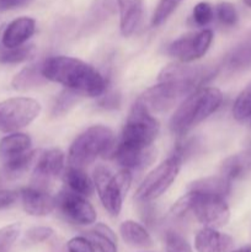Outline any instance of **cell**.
Instances as JSON below:
<instances>
[{
  "label": "cell",
  "mask_w": 251,
  "mask_h": 252,
  "mask_svg": "<svg viewBox=\"0 0 251 252\" xmlns=\"http://www.w3.org/2000/svg\"><path fill=\"white\" fill-rule=\"evenodd\" d=\"M217 71V66L172 64L162 69L159 84L148 89L140 100L150 111H166L211 80Z\"/></svg>",
  "instance_id": "cell-1"
},
{
  "label": "cell",
  "mask_w": 251,
  "mask_h": 252,
  "mask_svg": "<svg viewBox=\"0 0 251 252\" xmlns=\"http://www.w3.org/2000/svg\"><path fill=\"white\" fill-rule=\"evenodd\" d=\"M41 70L47 80L61 84L79 95L97 97L105 93L103 76L80 59L65 56L51 57L41 64Z\"/></svg>",
  "instance_id": "cell-2"
},
{
  "label": "cell",
  "mask_w": 251,
  "mask_h": 252,
  "mask_svg": "<svg viewBox=\"0 0 251 252\" xmlns=\"http://www.w3.org/2000/svg\"><path fill=\"white\" fill-rule=\"evenodd\" d=\"M223 102V94L216 88H199L179 106L170 120V129L185 135L192 128L213 115Z\"/></svg>",
  "instance_id": "cell-3"
},
{
  "label": "cell",
  "mask_w": 251,
  "mask_h": 252,
  "mask_svg": "<svg viewBox=\"0 0 251 252\" xmlns=\"http://www.w3.org/2000/svg\"><path fill=\"white\" fill-rule=\"evenodd\" d=\"M175 217L192 213L199 223L209 228H220L229 221L230 211L224 197L218 194L188 192L172 206Z\"/></svg>",
  "instance_id": "cell-4"
},
{
  "label": "cell",
  "mask_w": 251,
  "mask_h": 252,
  "mask_svg": "<svg viewBox=\"0 0 251 252\" xmlns=\"http://www.w3.org/2000/svg\"><path fill=\"white\" fill-rule=\"evenodd\" d=\"M115 148V134L105 126H93L81 133L70 145L68 160L70 166L83 167L93 164L100 155L111 154Z\"/></svg>",
  "instance_id": "cell-5"
},
{
  "label": "cell",
  "mask_w": 251,
  "mask_h": 252,
  "mask_svg": "<svg viewBox=\"0 0 251 252\" xmlns=\"http://www.w3.org/2000/svg\"><path fill=\"white\" fill-rule=\"evenodd\" d=\"M132 182V175L128 169L113 174L106 166L98 165L94 170V185L97 189L102 206L112 217H117L122 209L123 199Z\"/></svg>",
  "instance_id": "cell-6"
},
{
  "label": "cell",
  "mask_w": 251,
  "mask_h": 252,
  "mask_svg": "<svg viewBox=\"0 0 251 252\" xmlns=\"http://www.w3.org/2000/svg\"><path fill=\"white\" fill-rule=\"evenodd\" d=\"M159 129V122L153 117L149 108L142 100H138L128 115L120 143L138 149L150 148L157 137Z\"/></svg>",
  "instance_id": "cell-7"
},
{
  "label": "cell",
  "mask_w": 251,
  "mask_h": 252,
  "mask_svg": "<svg viewBox=\"0 0 251 252\" xmlns=\"http://www.w3.org/2000/svg\"><path fill=\"white\" fill-rule=\"evenodd\" d=\"M181 165L182 159L175 154L157 165L138 187L134 196L135 201L147 203L165 193L179 175Z\"/></svg>",
  "instance_id": "cell-8"
},
{
  "label": "cell",
  "mask_w": 251,
  "mask_h": 252,
  "mask_svg": "<svg viewBox=\"0 0 251 252\" xmlns=\"http://www.w3.org/2000/svg\"><path fill=\"white\" fill-rule=\"evenodd\" d=\"M41 113L38 101L30 97H12L0 102V132L10 133L25 128Z\"/></svg>",
  "instance_id": "cell-9"
},
{
  "label": "cell",
  "mask_w": 251,
  "mask_h": 252,
  "mask_svg": "<svg viewBox=\"0 0 251 252\" xmlns=\"http://www.w3.org/2000/svg\"><path fill=\"white\" fill-rule=\"evenodd\" d=\"M213 41V32L203 30L198 33H191L175 39L169 47L167 53L184 63L196 61L203 57Z\"/></svg>",
  "instance_id": "cell-10"
},
{
  "label": "cell",
  "mask_w": 251,
  "mask_h": 252,
  "mask_svg": "<svg viewBox=\"0 0 251 252\" xmlns=\"http://www.w3.org/2000/svg\"><path fill=\"white\" fill-rule=\"evenodd\" d=\"M56 207L73 223L78 225H91L96 221L94 207L81 194L73 191H62L56 198Z\"/></svg>",
  "instance_id": "cell-11"
},
{
  "label": "cell",
  "mask_w": 251,
  "mask_h": 252,
  "mask_svg": "<svg viewBox=\"0 0 251 252\" xmlns=\"http://www.w3.org/2000/svg\"><path fill=\"white\" fill-rule=\"evenodd\" d=\"M34 165L33 186L46 189L47 184L63 171L64 154L59 149H49L37 158Z\"/></svg>",
  "instance_id": "cell-12"
},
{
  "label": "cell",
  "mask_w": 251,
  "mask_h": 252,
  "mask_svg": "<svg viewBox=\"0 0 251 252\" xmlns=\"http://www.w3.org/2000/svg\"><path fill=\"white\" fill-rule=\"evenodd\" d=\"M20 197L24 211L30 216L46 217L56 208V198L39 187H25L20 191Z\"/></svg>",
  "instance_id": "cell-13"
},
{
  "label": "cell",
  "mask_w": 251,
  "mask_h": 252,
  "mask_svg": "<svg viewBox=\"0 0 251 252\" xmlns=\"http://www.w3.org/2000/svg\"><path fill=\"white\" fill-rule=\"evenodd\" d=\"M113 159L128 170H140L144 167L149 166L155 159L154 150L150 148L145 149H138V148L127 147V145L118 143V145L113 148L111 152Z\"/></svg>",
  "instance_id": "cell-14"
},
{
  "label": "cell",
  "mask_w": 251,
  "mask_h": 252,
  "mask_svg": "<svg viewBox=\"0 0 251 252\" xmlns=\"http://www.w3.org/2000/svg\"><path fill=\"white\" fill-rule=\"evenodd\" d=\"M233 246L234 240L230 235L209 226L201 229L194 239L197 252H230Z\"/></svg>",
  "instance_id": "cell-15"
},
{
  "label": "cell",
  "mask_w": 251,
  "mask_h": 252,
  "mask_svg": "<svg viewBox=\"0 0 251 252\" xmlns=\"http://www.w3.org/2000/svg\"><path fill=\"white\" fill-rule=\"evenodd\" d=\"M36 31V21L31 17H19L5 27L1 36L4 48H15L26 43Z\"/></svg>",
  "instance_id": "cell-16"
},
{
  "label": "cell",
  "mask_w": 251,
  "mask_h": 252,
  "mask_svg": "<svg viewBox=\"0 0 251 252\" xmlns=\"http://www.w3.org/2000/svg\"><path fill=\"white\" fill-rule=\"evenodd\" d=\"M121 15V32L129 37L139 29L144 14L143 0H117Z\"/></svg>",
  "instance_id": "cell-17"
},
{
  "label": "cell",
  "mask_w": 251,
  "mask_h": 252,
  "mask_svg": "<svg viewBox=\"0 0 251 252\" xmlns=\"http://www.w3.org/2000/svg\"><path fill=\"white\" fill-rule=\"evenodd\" d=\"M223 65L230 73H238L251 68V31L226 53Z\"/></svg>",
  "instance_id": "cell-18"
},
{
  "label": "cell",
  "mask_w": 251,
  "mask_h": 252,
  "mask_svg": "<svg viewBox=\"0 0 251 252\" xmlns=\"http://www.w3.org/2000/svg\"><path fill=\"white\" fill-rule=\"evenodd\" d=\"M251 172V158L248 152L226 158L220 167V175L230 182L244 179Z\"/></svg>",
  "instance_id": "cell-19"
},
{
  "label": "cell",
  "mask_w": 251,
  "mask_h": 252,
  "mask_svg": "<svg viewBox=\"0 0 251 252\" xmlns=\"http://www.w3.org/2000/svg\"><path fill=\"white\" fill-rule=\"evenodd\" d=\"M120 233L123 241L133 248L149 249L153 246V239L147 229L139 223L133 220H126L121 224Z\"/></svg>",
  "instance_id": "cell-20"
},
{
  "label": "cell",
  "mask_w": 251,
  "mask_h": 252,
  "mask_svg": "<svg viewBox=\"0 0 251 252\" xmlns=\"http://www.w3.org/2000/svg\"><path fill=\"white\" fill-rule=\"evenodd\" d=\"M31 138L25 133H11L0 140V159L2 162L29 152Z\"/></svg>",
  "instance_id": "cell-21"
},
{
  "label": "cell",
  "mask_w": 251,
  "mask_h": 252,
  "mask_svg": "<svg viewBox=\"0 0 251 252\" xmlns=\"http://www.w3.org/2000/svg\"><path fill=\"white\" fill-rule=\"evenodd\" d=\"M231 182L225 177L209 176L199 179L189 184L188 192H199V193H211L225 197L230 193Z\"/></svg>",
  "instance_id": "cell-22"
},
{
  "label": "cell",
  "mask_w": 251,
  "mask_h": 252,
  "mask_svg": "<svg viewBox=\"0 0 251 252\" xmlns=\"http://www.w3.org/2000/svg\"><path fill=\"white\" fill-rule=\"evenodd\" d=\"M88 236L98 252H118L116 234L106 224H96Z\"/></svg>",
  "instance_id": "cell-23"
},
{
  "label": "cell",
  "mask_w": 251,
  "mask_h": 252,
  "mask_svg": "<svg viewBox=\"0 0 251 252\" xmlns=\"http://www.w3.org/2000/svg\"><path fill=\"white\" fill-rule=\"evenodd\" d=\"M64 182L75 193L86 197L94 192V182L90 177L79 167L70 166L64 172Z\"/></svg>",
  "instance_id": "cell-24"
},
{
  "label": "cell",
  "mask_w": 251,
  "mask_h": 252,
  "mask_svg": "<svg viewBox=\"0 0 251 252\" xmlns=\"http://www.w3.org/2000/svg\"><path fill=\"white\" fill-rule=\"evenodd\" d=\"M46 80L47 79L42 74L41 64H38V65L26 66L19 71L12 79L11 85L15 90H29L42 85Z\"/></svg>",
  "instance_id": "cell-25"
},
{
  "label": "cell",
  "mask_w": 251,
  "mask_h": 252,
  "mask_svg": "<svg viewBox=\"0 0 251 252\" xmlns=\"http://www.w3.org/2000/svg\"><path fill=\"white\" fill-rule=\"evenodd\" d=\"M116 5H117V0H95L89 10L86 26L96 27L102 24L105 20L115 14Z\"/></svg>",
  "instance_id": "cell-26"
},
{
  "label": "cell",
  "mask_w": 251,
  "mask_h": 252,
  "mask_svg": "<svg viewBox=\"0 0 251 252\" xmlns=\"http://www.w3.org/2000/svg\"><path fill=\"white\" fill-rule=\"evenodd\" d=\"M34 54V46L32 44H22L15 48H5L0 53V63L17 64L27 61Z\"/></svg>",
  "instance_id": "cell-27"
},
{
  "label": "cell",
  "mask_w": 251,
  "mask_h": 252,
  "mask_svg": "<svg viewBox=\"0 0 251 252\" xmlns=\"http://www.w3.org/2000/svg\"><path fill=\"white\" fill-rule=\"evenodd\" d=\"M37 152H26L4 162L5 171L10 175H19L26 171L33 162H36Z\"/></svg>",
  "instance_id": "cell-28"
},
{
  "label": "cell",
  "mask_w": 251,
  "mask_h": 252,
  "mask_svg": "<svg viewBox=\"0 0 251 252\" xmlns=\"http://www.w3.org/2000/svg\"><path fill=\"white\" fill-rule=\"evenodd\" d=\"M233 116L238 121L251 117V83L239 94L233 106Z\"/></svg>",
  "instance_id": "cell-29"
},
{
  "label": "cell",
  "mask_w": 251,
  "mask_h": 252,
  "mask_svg": "<svg viewBox=\"0 0 251 252\" xmlns=\"http://www.w3.org/2000/svg\"><path fill=\"white\" fill-rule=\"evenodd\" d=\"M21 233V225L12 223L0 229V252H10Z\"/></svg>",
  "instance_id": "cell-30"
},
{
  "label": "cell",
  "mask_w": 251,
  "mask_h": 252,
  "mask_svg": "<svg viewBox=\"0 0 251 252\" xmlns=\"http://www.w3.org/2000/svg\"><path fill=\"white\" fill-rule=\"evenodd\" d=\"M181 1L182 0H160L157 9H155L154 15H153V26H160L161 24H164L169 19L170 15L176 10V7L179 6Z\"/></svg>",
  "instance_id": "cell-31"
},
{
  "label": "cell",
  "mask_w": 251,
  "mask_h": 252,
  "mask_svg": "<svg viewBox=\"0 0 251 252\" xmlns=\"http://www.w3.org/2000/svg\"><path fill=\"white\" fill-rule=\"evenodd\" d=\"M217 17H218L219 22H220L223 26L226 27H233L235 26L236 22H238L239 16H238V12H236L235 6L230 2H219L217 5Z\"/></svg>",
  "instance_id": "cell-32"
},
{
  "label": "cell",
  "mask_w": 251,
  "mask_h": 252,
  "mask_svg": "<svg viewBox=\"0 0 251 252\" xmlns=\"http://www.w3.org/2000/svg\"><path fill=\"white\" fill-rule=\"evenodd\" d=\"M165 250L166 252H193L186 239L176 231H167L166 233Z\"/></svg>",
  "instance_id": "cell-33"
},
{
  "label": "cell",
  "mask_w": 251,
  "mask_h": 252,
  "mask_svg": "<svg viewBox=\"0 0 251 252\" xmlns=\"http://www.w3.org/2000/svg\"><path fill=\"white\" fill-rule=\"evenodd\" d=\"M79 94L75 93L73 90H66L64 93H62L61 95L57 97L56 102L53 106V115H63L65 113L69 108H71L74 106V103H76L79 97Z\"/></svg>",
  "instance_id": "cell-34"
},
{
  "label": "cell",
  "mask_w": 251,
  "mask_h": 252,
  "mask_svg": "<svg viewBox=\"0 0 251 252\" xmlns=\"http://www.w3.org/2000/svg\"><path fill=\"white\" fill-rule=\"evenodd\" d=\"M214 12L212 9L211 5L208 2H198V4L194 6L193 12H192V19H193L194 24L198 25V26H206L209 22L213 20Z\"/></svg>",
  "instance_id": "cell-35"
},
{
  "label": "cell",
  "mask_w": 251,
  "mask_h": 252,
  "mask_svg": "<svg viewBox=\"0 0 251 252\" xmlns=\"http://www.w3.org/2000/svg\"><path fill=\"white\" fill-rule=\"evenodd\" d=\"M53 234V229L48 226H34L26 233V240L31 244H39L48 240Z\"/></svg>",
  "instance_id": "cell-36"
},
{
  "label": "cell",
  "mask_w": 251,
  "mask_h": 252,
  "mask_svg": "<svg viewBox=\"0 0 251 252\" xmlns=\"http://www.w3.org/2000/svg\"><path fill=\"white\" fill-rule=\"evenodd\" d=\"M68 252H95V246L88 238L75 236L66 243Z\"/></svg>",
  "instance_id": "cell-37"
},
{
  "label": "cell",
  "mask_w": 251,
  "mask_h": 252,
  "mask_svg": "<svg viewBox=\"0 0 251 252\" xmlns=\"http://www.w3.org/2000/svg\"><path fill=\"white\" fill-rule=\"evenodd\" d=\"M198 145H199L198 142H197L196 139L187 140V142L184 143V144L177 145L176 149H175V152H174V154L181 158L182 161H184L186 158L191 157V155H193L194 153H196V149L198 148Z\"/></svg>",
  "instance_id": "cell-38"
},
{
  "label": "cell",
  "mask_w": 251,
  "mask_h": 252,
  "mask_svg": "<svg viewBox=\"0 0 251 252\" xmlns=\"http://www.w3.org/2000/svg\"><path fill=\"white\" fill-rule=\"evenodd\" d=\"M17 197V192L11 189H0V211L11 207L16 202Z\"/></svg>",
  "instance_id": "cell-39"
},
{
  "label": "cell",
  "mask_w": 251,
  "mask_h": 252,
  "mask_svg": "<svg viewBox=\"0 0 251 252\" xmlns=\"http://www.w3.org/2000/svg\"><path fill=\"white\" fill-rule=\"evenodd\" d=\"M98 105L103 108H107V110H113V108H118L121 106V96L120 94H108V95L103 96L100 101H98Z\"/></svg>",
  "instance_id": "cell-40"
},
{
  "label": "cell",
  "mask_w": 251,
  "mask_h": 252,
  "mask_svg": "<svg viewBox=\"0 0 251 252\" xmlns=\"http://www.w3.org/2000/svg\"><path fill=\"white\" fill-rule=\"evenodd\" d=\"M31 0H0V11L17 9L27 5Z\"/></svg>",
  "instance_id": "cell-41"
},
{
  "label": "cell",
  "mask_w": 251,
  "mask_h": 252,
  "mask_svg": "<svg viewBox=\"0 0 251 252\" xmlns=\"http://www.w3.org/2000/svg\"><path fill=\"white\" fill-rule=\"evenodd\" d=\"M230 252H251V245L243 246V248L238 249V250H234V251H230Z\"/></svg>",
  "instance_id": "cell-42"
},
{
  "label": "cell",
  "mask_w": 251,
  "mask_h": 252,
  "mask_svg": "<svg viewBox=\"0 0 251 252\" xmlns=\"http://www.w3.org/2000/svg\"><path fill=\"white\" fill-rule=\"evenodd\" d=\"M243 2L246 5V6L251 9V0H243Z\"/></svg>",
  "instance_id": "cell-43"
},
{
  "label": "cell",
  "mask_w": 251,
  "mask_h": 252,
  "mask_svg": "<svg viewBox=\"0 0 251 252\" xmlns=\"http://www.w3.org/2000/svg\"><path fill=\"white\" fill-rule=\"evenodd\" d=\"M246 152H248V154L250 155V158H251V144L249 145V148H248V149H246Z\"/></svg>",
  "instance_id": "cell-44"
}]
</instances>
